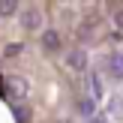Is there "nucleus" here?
Here are the masks:
<instances>
[{
    "label": "nucleus",
    "mask_w": 123,
    "mask_h": 123,
    "mask_svg": "<svg viewBox=\"0 0 123 123\" xmlns=\"http://www.w3.org/2000/svg\"><path fill=\"white\" fill-rule=\"evenodd\" d=\"M93 111H96L93 96H84V99H78V114H81V117H93Z\"/></svg>",
    "instance_id": "obj_5"
},
{
    "label": "nucleus",
    "mask_w": 123,
    "mask_h": 123,
    "mask_svg": "<svg viewBox=\"0 0 123 123\" xmlns=\"http://www.w3.org/2000/svg\"><path fill=\"white\" fill-rule=\"evenodd\" d=\"M114 24H117V30H123V6L114 12Z\"/></svg>",
    "instance_id": "obj_10"
},
{
    "label": "nucleus",
    "mask_w": 123,
    "mask_h": 123,
    "mask_svg": "<svg viewBox=\"0 0 123 123\" xmlns=\"http://www.w3.org/2000/svg\"><path fill=\"white\" fill-rule=\"evenodd\" d=\"M21 24H24L27 30H39V27H42V12H39V9H24V12H21Z\"/></svg>",
    "instance_id": "obj_2"
},
{
    "label": "nucleus",
    "mask_w": 123,
    "mask_h": 123,
    "mask_svg": "<svg viewBox=\"0 0 123 123\" xmlns=\"http://www.w3.org/2000/svg\"><path fill=\"white\" fill-rule=\"evenodd\" d=\"M87 87H90V93H93V96H99V78L90 75V78H87Z\"/></svg>",
    "instance_id": "obj_8"
},
{
    "label": "nucleus",
    "mask_w": 123,
    "mask_h": 123,
    "mask_svg": "<svg viewBox=\"0 0 123 123\" xmlns=\"http://www.w3.org/2000/svg\"><path fill=\"white\" fill-rule=\"evenodd\" d=\"M15 117H18V123H27V120H30V114H27V108L18 105V108H15Z\"/></svg>",
    "instance_id": "obj_9"
},
{
    "label": "nucleus",
    "mask_w": 123,
    "mask_h": 123,
    "mask_svg": "<svg viewBox=\"0 0 123 123\" xmlns=\"http://www.w3.org/2000/svg\"><path fill=\"white\" fill-rule=\"evenodd\" d=\"M18 12V3L15 0H0V18H9Z\"/></svg>",
    "instance_id": "obj_6"
},
{
    "label": "nucleus",
    "mask_w": 123,
    "mask_h": 123,
    "mask_svg": "<svg viewBox=\"0 0 123 123\" xmlns=\"http://www.w3.org/2000/svg\"><path fill=\"white\" fill-rule=\"evenodd\" d=\"M60 45H63V39H60V33H57V30H51V27H48L45 33H42V48H45V51H60Z\"/></svg>",
    "instance_id": "obj_3"
},
{
    "label": "nucleus",
    "mask_w": 123,
    "mask_h": 123,
    "mask_svg": "<svg viewBox=\"0 0 123 123\" xmlns=\"http://www.w3.org/2000/svg\"><path fill=\"white\" fill-rule=\"evenodd\" d=\"M105 69L111 72L114 78H123V54H120V51L108 54V66H105Z\"/></svg>",
    "instance_id": "obj_4"
},
{
    "label": "nucleus",
    "mask_w": 123,
    "mask_h": 123,
    "mask_svg": "<svg viewBox=\"0 0 123 123\" xmlns=\"http://www.w3.org/2000/svg\"><path fill=\"white\" fill-rule=\"evenodd\" d=\"M66 63H69V69L84 72V69H87V51H84V48H72L69 57H66Z\"/></svg>",
    "instance_id": "obj_1"
},
{
    "label": "nucleus",
    "mask_w": 123,
    "mask_h": 123,
    "mask_svg": "<svg viewBox=\"0 0 123 123\" xmlns=\"http://www.w3.org/2000/svg\"><path fill=\"white\" fill-rule=\"evenodd\" d=\"M6 84L12 87V93H15V96H18V93H21V96L27 93V84H24V81H18V78H6Z\"/></svg>",
    "instance_id": "obj_7"
}]
</instances>
